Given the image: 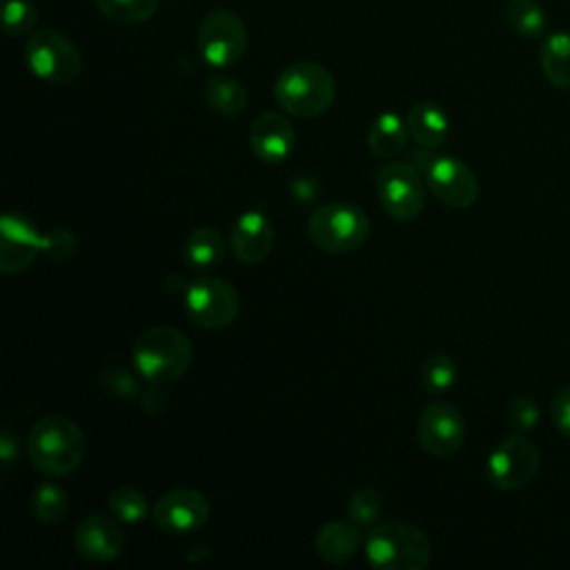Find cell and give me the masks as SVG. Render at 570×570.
<instances>
[{
	"mask_svg": "<svg viewBox=\"0 0 570 570\" xmlns=\"http://www.w3.org/2000/svg\"><path fill=\"white\" fill-rule=\"evenodd\" d=\"M203 96H205L207 107L225 118H234V116L243 114V109L247 107L245 87L236 78H229V76L207 78V82L203 87Z\"/></svg>",
	"mask_w": 570,
	"mask_h": 570,
	"instance_id": "7402d4cb",
	"label": "cell"
},
{
	"mask_svg": "<svg viewBox=\"0 0 570 570\" xmlns=\"http://www.w3.org/2000/svg\"><path fill=\"white\" fill-rule=\"evenodd\" d=\"M38 27V9L29 0L2 2V31L7 36H31Z\"/></svg>",
	"mask_w": 570,
	"mask_h": 570,
	"instance_id": "f546056e",
	"label": "cell"
},
{
	"mask_svg": "<svg viewBox=\"0 0 570 570\" xmlns=\"http://www.w3.org/2000/svg\"><path fill=\"white\" fill-rule=\"evenodd\" d=\"M541 71L546 80L557 89H570V33H552L543 40Z\"/></svg>",
	"mask_w": 570,
	"mask_h": 570,
	"instance_id": "603a6c76",
	"label": "cell"
},
{
	"mask_svg": "<svg viewBox=\"0 0 570 570\" xmlns=\"http://www.w3.org/2000/svg\"><path fill=\"white\" fill-rule=\"evenodd\" d=\"M29 510H31V514H33V519L38 523L56 525L69 512V497H67V492L58 483L42 481L31 492Z\"/></svg>",
	"mask_w": 570,
	"mask_h": 570,
	"instance_id": "cb8c5ba5",
	"label": "cell"
},
{
	"mask_svg": "<svg viewBox=\"0 0 570 570\" xmlns=\"http://www.w3.org/2000/svg\"><path fill=\"white\" fill-rule=\"evenodd\" d=\"M238 312L236 287L218 276H200L185 289V314L203 330H223L236 321Z\"/></svg>",
	"mask_w": 570,
	"mask_h": 570,
	"instance_id": "30bf717a",
	"label": "cell"
},
{
	"mask_svg": "<svg viewBox=\"0 0 570 570\" xmlns=\"http://www.w3.org/2000/svg\"><path fill=\"white\" fill-rule=\"evenodd\" d=\"M428 189L448 207L465 209L476 203L481 185L476 174L454 156H421Z\"/></svg>",
	"mask_w": 570,
	"mask_h": 570,
	"instance_id": "8fae6325",
	"label": "cell"
},
{
	"mask_svg": "<svg viewBox=\"0 0 570 570\" xmlns=\"http://www.w3.org/2000/svg\"><path fill=\"white\" fill-rule=\"evenodd\" d=\"M114 514H87L73 528V548L76 552L94 563H107L125 550L127 537Z\"/></svg>",
	"mask_w": 570,
	"mask_h": 570,
	"instance_id": "5bb4252c",
	"label": "cell"
},
{
	"mask_svg": "<svg viewBox=\"0 0 570 570\" xmlns=\"http://www.w3.org/2000/svg\"><path fill=\"white\" fill-rule=\"evenodd\" d=\"M96 4L116 24H138L156 13L160 0H96Z\"/></svg>",
	"mask_w": 570,
	"mask_h": 570,
	"instance_id": "484cf974",
	"label": "cell"
},
{
	"mask_svg": "<svg viewBox=\"0 0 570 570\" xmlns=\"http://www.w3.org/2000/svg\"><path fill=\"white\" fill-rule=\"evenodd\" d=\"M365 559L379 570H421L432 559V543L416 525L385 521L370 528Z\"/></svg>",
	"mask_w": 570,
	"mask_h": 570,
	"instance_id": "277c9868",
	"label": "cell"
},
{
	"mask_svg": "<svg viewBox=\"0 0 570 570\" xmlns=\"http://www.w3.org/2000/svg\"><path fill=\"white\" fill-rule=\"evenodd\" d=\"M0 272L11 276L24 272L42 252V236L38 227L20 212H7L0 223Z\"/></svg>",
	"mask_w": 570,
	"mask_h": 570,
	"instance_id": "9a60e30c",
	"label": "cell"
},
{
	"mask_svg": "<svg viewBox=\"0 0 570 570\" xmlns=\"http://www.w3.org/2000/svg\"><path fill=\"white\" fill-rule=\"evenodd\" d=\"M374 185L381 207L394 220L410 223L423 214L428 183L412 163L387 160L376 169Z\"/></svg>",
	"mask_w": 570,
	"mask_h": 570,
	"instance_id": "8992f818",
	"label": "cell"
},
{
	"mask_svg": "<svg viewBox=\"0 0 570 570\" xmlns=\"http://www.w3.org/2000/svg\"><path fill=\"white\" fill-rule=\"evenodd\" d=\"M229 247L243 265H261L274 247L272 220L258 209L238 214L229 229Z\"/></svg>",
	"mask_w": 570,
	"mask_h": 570,
	"instance_id": "2e32d148",
	"label": "cell"
},
{
	"mask_svg": "<svg viewBox=\"0 0 570 570\" xmlns=\"http://www.w3.org/2000/svg\"><path fill=\"white\" fill-rule=\"evenodd\" d=\"M347 517L358 528H374L383 517V499L374 488H358L347 499Z\"/></svg>",
	"mask_w": 570,
	"mask_h": 570,
	"instance_id": "f1b7e54d",
	"label": "cell"
},
{
	"mask_svg": "<svg viewBox=\"0 0 570 570\" xmlns=\"http://www.w3.org/2000/svg\"><path fill=\"white\" fill-rule=\"evenodd\" d=\"M539 419H541V410L537 401L530 396H514L505 407V421L519 434L534 430Z\"/></svg>",
	"mask_w": 570,
	"mask_h": 570,
	"instance_id": "4dcf8cb0",
	"label": "cell"
},
{
	"mask_svg": "<svg viewBox=\"0 0 570 570\" xmlns=\"http://www.w3.org/2000/svg\"><path fill=\"white\" fill-rule=\"evenodd\" d=\"M405 125L410 136L428 149L441 147L448 138V116L432 100H419L407 109Z\"/></svg>",
	"mask_w": 570,
	"mask_h": 570,
	"instance_id": "d6986e66",
	"label": "cell"
},
{
	"mask_svg": "<svg viewBox=\"0 0 570 570\" xmlns=\"http://www.w3.org/2000/svg\"><path fill=\"white\" fill-rule=\"evenodd\" d=\"M407 136L410 131L405 120H401V116L394 111H383L381 116H376L367 131V147L376 158L392 160L405 149Z\"/></svg>",
	"mask_w": 570,
	"mask_h": 570,
	"instance_id": "44dd1931",
	"label": "cell"
},
{
	"mask_svg": "<svg viewBox=\"0 0 570 570\" xmlns=\"http://www.w3.org/2000/svg\"><path fill=\"white\" fill-rule=\"evenodd\" d=\"M539 465V448L528 436L514 432L492 448L485 461V476L492 488L501 492H517L534 481Z\"/></svg>",
	"mask_w": 570,
	"mask_h": 570,
	"instance_id": "9c48e42d",
	"label": "cell"
},
{
	"mask_svg": "<svg viewBox=\"0 0 570 570\" xmlns=\"http://www.w3.org/2000/svg\"><path fill=\"white\" fill-rule=\"evenodd\" d=\"M249 36L240 16L232 9H212L198 27L196 49L203 62L216 69H227L247 53Z\"/></svg>",
	"mask_w": 570,
	"mask_h": 570,
	"instance_id": "52a82bcc",
	"label": "cell"
},
{
	"mask_svg": "<svg viewBox=\"0 0 570 570\" xmlns=\"http://www.w3.org/2000/svg\"><path fill=\"white\" fill-rule=\"evenodd\" d=\"M249 147L258 160L278 165L294 151L296 131L283 114L263 111L249 125Z\"/></svg>",
	"mask_w": 570,
	"mask_h": 570,
	"instance_id": "e0dca14e",
	"label": "cell"
},
{
	"mask_svg": "<svg viewBox=\"0 0 570 570\" xmlns=\"http://www.w3.org/2000/svg\"><path fill=\"white\" fill-rule=\"evenodd\" d=\"M227 245L216 227H196L185 240V263L196 272H209L225 258Z\"/></svg>",
	"mask_w": 570,
	"mask_h": 570,
	"instance_id": "ffe728a7",
	"label": "cell"
},
{
	"mask_svg": "<svg viewBox=\"0 0 570 570\" xmlns=\"http://www.w3.org/2000/svg\"><path fill=\"white\" fill-rule=\"evenodd\" d=\"M209 499L200 490L176 488L151 505V519L160 532L183 537L200 530L209 519Z\"/></svg>",
	"mask_w": 570,
	"mask_h": 570,
	"instance_id": "7c38bea8",
	"label": "cell"
},
{
	"mask_svg": "<svg viewBox=\"0 0 570 570\" xmlns=\"http://www.w3.org/2000/svg\"><path fill=\"white\" fill-rule=\"evenodd\" d=\"M18 434L13 432V428L9 423H4L2 434H0V472L2 479L9 476V472L13 470L16 461H18Z\"/></svg>",
	"mask_w": 570,
	"mask_h": 570,
	"instance_id": "836d02e7",
	"label": "cell"
},
{
	"mask_svg": "<svg viewBox=\"0 0 570 570\" xmlns=\"http://www.w3.org/2000/svg\"><path fill=\"white\" fill-rule=\"evenodd\" d=\"M87 436L80 425L62 414L38 419L27 436L31 465L45 476H67L76 472L87 456Z\"/></svg>",
	"mask_w": 570,
	"mask_h": 570,
	"instance_id": "6da1fadb",
	"label": "cell"
},
{
	"mask_svg": "<svg viewBox=\"0 0 570 570\" xmlns=\"http://www.w3.org/2000/svg\"><path fill=\"white\" fill-rule=\"evenodd\" d=\"M456 383V363L450 354H432L421 367V385L430 394H443Z\"/></svg>",
	"mask_w": 570,
	"mask_h": 570,
	"instance_id": "83f0119b",
	"label": "cell"
},
{
	"mask_svg": "<svg viewBox=\"0 0 570 570\" xmlns=\"http://www.w3.org/2000/svg\"><path fill=\"white\" fill-rule=\"evenodd\" d=\"M24 62L36 78L49 85H67L76 80L82 69L78 47L56 29H36L29 36L24 45Z\"/></svg>",
	"mask_w": 570,
	"mask_h": 570,
	"instance_id": "ba28073f",
	"label": "cell"
},
{
	"mask_svg": "<svg viewBox=\"0 0 570 570\" xmlns=\"http://www.w3.org/2000/svg\"><path fill=\"white\" fill-rule=\"evenodd\" d=\"M105 379H107V390L111 392V394H116V396H120V399H131V396H136V392H138V381L134 379V374H129L125 367H120V365H114V367H107V374H105Z\"/></svg>",
	"mask_w": 570,
	"mask_h": 570,
	"instance_id": "d6a6232c",
	"label": "cell"
},
{
	"mask_svg": "<svg viewBox=\"0 0 570 570\" xmlns=\"http://www.w3.org/2000/svg\"><path fill=\"white\" fill-rule=\"evenodd\" d=\"M316 189H318V185H316L312 178H307V176H298V178L292 183V194H294V198H296V200H303V203L312 200L314 194H316Z\"/></svg>",
	"mask_w": 570,
	"mask_h": 570,
	"instance_id": "d590c367",
	"label": "cell"
},
{
	"mask_svg": "<svg viewBox=\"0 0 570 570\" xmlns=\"http://www.w3.org/2000/svg\"><path fill=\"white\" fill-rule=\"evenodd\" d=\"M131 361L136 372L147 383L167 385L189 370L194 361V347L187 334L178 327L154 325L136 338L131 347Z\"/></svg>",
	"mask_w": 570,
	"mask_h": 570,
	"instance_id": "3957f363",
	"label": "cell"
},
{
	"mask_svg": "<svg viewBox=\"0 0 570 570\" xmlns=\"http://www.w3.org/2000/svg\"><path fill=\"white\" fill-rule=\"evenodd\" d=\"M550 416L554 428L570 439V387H563L554 394L550 403Z\"/></svg>",
	"mask_w": 570,
	"mask_h": 570,
	"instance_id": "e575fe53",
	"label": "cell"
},
{
	"mask_svg": "<svg viewBox=\"0 0 570 570\" xmlns=\"http://www.w3.org/2000/svg\"><path fill=\"white\" fill-rule=\"evenodd\" d=\"M372 223L365 209L352 203H325L307 218V238L327 254L356 252L370 238Z\"/></svg>",
	"mask_w": 570,
	"mask_h": 570,
	"instance_id": "5b68a950",
	"label": "cell"
},
{
	"mask_svg": "<svg viewBox=\"0 0 570 570\" xmlns=\"http://www.w3.org/2000/svg\"><path fill=\"white\" fill-rule=\"evenodd\" d=\"M416 441L423 452L445 459L461 450L465 441L463 414L445 401H434L423 407L416 423Z\"/></svg>",
	"mask_w": 570,
	"mask_h": 570,
	"instance_id": "4fadbf2b",
	"label": "cell"
},
{
	"mask_svg": "<svg viewBox=\"0 0 570 570\" xmlns=\"http://www.w3.org/2000/svg\"><path fill=\"white\" fill-rule=\"evenodd\" d=\"M274 98L287 116L316 118L334 105L336 80L321 62L298 60L278 73Z\"/></svg>",
	"mask_w": 570,
	"mask_h": 570,
	"instance_id": "7a4b0ae2",
	"label": "cell"
},
{
	"mask_svg": "<svg viewBox=\"0 0 570 570\" xmlns=\"http://www.w3.org/2000/svg\"><path fill=\"white\" fill-rule=\"evenodd\" d=\"M314 548L323 561L334 566L345 563L361 548V530L352 519H332L318 528Z\"/></svg>",
	"mask_w": 570,
	"mask_h": 570,
	"instance_id": "ac0fdd59",
	"label": "cell"
},
{
	"mask_svg": "<svg viewBox=\"0 0 570 570\" xmlns=\"http://www.w3.org/2000/svg\"><path fill=\"white\" fill-rule=\"evenodd\" d=\"M76 252V238L67 229H53L42 236V254L49 261H65Z\"/></svg>",
	"mask_w": 570,
	"mask_h": 570,
	"instance_id": "1f68e13d",
	"label": "cell"
},
{
	"mask_svg": "<svg viewBox=\"0 0 570 570\" xmlns=\"http://www.w3.org/2000/svg\"><path fill=\"white\" fill-rule=\"evenodd\" d=\"M503 18L505 24L523 38H537L546 29V13L537 0H510Z\"/></svg>",
	"mask_w": 570,
	"mask_h": 570,
	"instance_id": "d4e9b609",
	"label": "cell"
},
{
	"mask_svg": "<svg viewBox=\"0 0 570 570\" xmlns=\"http://www.w3.org/2000/svg\"><path fill=\"white\" fill-rule=\"evenodd\" d=\"M107 505H109V512L122 523H140L142 519H147V514H151L145 494L131 485L116 488L109 494Z\"/></svg>",
	"mask_w": 570,
	"mask_h": 570,
	"instance_id": "4316f807",
	"label": "cell"
}]
</instances>
